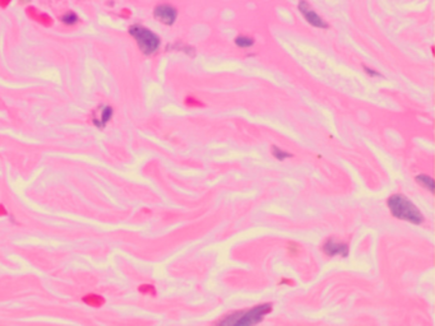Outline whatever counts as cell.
<instances>
[{
  "label": "cell",
  "mask_w": 435,
  "mask_h": 326,
  "mask_svg": "<svg viewBox=\"0 0 435 326\" xmlns=\"http://www.w3.org/2000/svg\"><path fill=\"white\" fill-rule=\"evenodd\" d=\"M388 207L394 217L404 219L414 224H420L422 222V216L418 208L410 202L408 199L402 195H393L388 200Z\"/></svg>",
  "instance_id": "cell-1"
},
{
  "label": "cell",
  "mask_w": 435,
  "mask_h": 326,
  "mask_svg": "<svg viewBox=\"0 0 435 326\" xmlns=\"http://www.w3.org/2000/svg\"><path fill=\"white\" fill-rule=\"evenodd\" d=\"M272 306L270 304L259 305V306L254 307L253 310L248 312H239L232 316H228L224 321H221V325L228 326H250L256 325V324L260 323L267 314H270Z\"/></svg>",
  "instance_id": "cell-2"
},
{
  "label": "cell",
  "mask_w": 435,
  "mask_h": 326,
  "mask_svg": "<svg viewBox=\"0 0 435 326\" xmlns=\"http://www.w3.org/2000/svg\"><path fill=\"white\" fill-rule=\"evenodd\" d=\"M129 33L136 38V43H138L143 54L151 55L158 50L160 38L151 29L140 26V24H134V26L129 27Z\"/></svg>",
  "instance_id": "cell-3"
},
{
  "label": "cell",
  "mask_w": 435,
  "mask_h": 326,
  "mask_svg": "<svg viewBox=\"0 0 435 326\" xmlns=\"http://www.w3.org/2000/svg\"><path fill=\"white\" fill-rule=\"evenodd\" d=\"M154 18H157L160 22L168 24V26L174 24V22L176 20V17H178L176 9L172 8L171 5H168V4H162V5L157 6V8L154 9Z\"/></svg>",
  "instance_id": "cell-4"
},
{
  "label": "cell",
  "mask_w": 435,
  "mask_h": 326,
  "mask_svg": "<svg viewBox=\"0 0 435 326\" xmlns=\"http://www.w3.org/2000/svg\"><path fill=\"white\" fill-rule=\"evenodd\" d=\"M299 8H300V11H302V14L304 15L305 19H306L310 24H313L314 27H318V28H327L328 27L327 23L322 19L313 9L308 5V3L305 1V0H302V1H300Z\"/></svg>",
  "instance_id": "cell-5"
},
{
  "label": "cell",
  "mask_w": 435,
  "mask_h": 326,
  "mask_svg": "<svg viewBox=\"0 0 435 326\" xmlns=\"http://www.w3.org/2000/svg\"><path fill=\"white\" fill-rule=\"evenodd\" d=\"M324 253L330 256H347V254H348V246L346 244H342V242H337L336 240H328L324 244Z\"/></svg>",
  "instance_id": "cell-6"
},
{
  "label": "cell",
  "mask_w": 435,
  "mask_h": 326,
  "mask_svg": "<svg viewBox=\"0 0 435 326\" xmlns=\"http://www.w3.org/2000/svg\"><path fill=\"white\" fill-rule=\"evenodd\" d=\"M112 115H114V110L110 106H101L100 111H98V117H94V124L98 129H104L106 124L111 120Z\"/></svg>",
  "instance_id": "cell-7"
},
{
  "label": "cell",
  "mask_w": 435,
  "mask_h": 326,
  "mask_svg": "<svg viewBox=\"0 0 435 326\" xmlns=\"http://www.w3.org/2000/svg\"><path fill=\"white\" fill-rule=\"evenodd\" d=\"M83 302L88 305V306L100 307L105 304V300L98 295H87L83 298Z\"/></svg>",
  "instance_id": "cell-8"
},
{
  "label": "cell",
  "mask_w": 435,
  "mask_h": 326,
  "mask_svg": "<svg viewBox=\"0 0 435 326\" xmlns=\"http://www.w3.org/2000/svg\"><path fill=\"white\" fill-rule=\"evenodd\" d=\"M416 181L418 182V184H421L424 187H426L429 191H434V181H432V177L429 176H425V175H420V176L416 177Z\"/></svg>",
  "instance_id": "cell-9"
},
{
  "label": "cell",
  "mask_w": 435,
  "mask_h": 326,
  "mask_svg": "<svg viewBox=\"0 0 435 326\" xmlns=\"http://www.w3.org/2000/svg\"><path fill=\"white\" fill-rule=\"evenodd\" d=\"M62 22L66 23V26H73V24L78 22V15L74 11H68L62 17Z\"/></svg>",
  "instance_id": "cell-10"
},
{
  "label": "cell",
  "mask_w": 435,
  "mask_h": 326,
  "mask_svg": "<svg viewBox=\"0 0 435 326\" xmlns=\"http://www.w3.org/2000/svg\"><path fill=\"white\" fill-rule=\"evenodd\" d=\"M235 42L239 47H250V46H253L254 40L253 38H249V37L242 36V37H238V38L235 40Z\"/></svg>",
  "instance_id": "cell-11"
},
{
  "label": "cell",
  "mask_w": 435,
  "mask_h": 326,
  "mask_svg": "<svg viewBox=\"0 0 435 326\" xmlns=\"http://www.w3.org/2000/svg\"><path fill=\"white\" fill-rule=\"evenodd\" d=\"M273 156L276 157L278 161H284V159L288 158V157H291L290 153H288V152H284V150L278 149L277 147H273Z\"/></svg>",
  "instance_id": "cell-12"
},
{
  "label": "cell",
  "mask_w": 435,
  "mask_h": 326,
  "mask_svg": "<svg viewBox=\"0 0 435 326\" xmlns=\"http://www.w3.org/2000/svg\"><path fill=\"white\" fill-rule=\"evenodd\" d=\"M140 292H144V293H147V292H154V290H152V288H151V287H150V286H144V287L142 286V287H140Z\"/></svg>",
  "instance_id": "cell-13"
},
{
  "label": "cell",
  "mask_w": 435,
  "mask_h": 326,
  "mask_svg": "<svg viewBox=\"0 0 435 326\" xmlns=\"http://www.w3.org/2000/svg\"><path fill=\"white\" fill-rule=\"evenodd\" d=\"M364 69L368 71V73L370 74V75H378V77H379V75H380V74H379V73H376V71L372 70V69H369V68H366V66H364Z\"/></svg>",
  "instance_id": "cell-14"
}]
</instances>
